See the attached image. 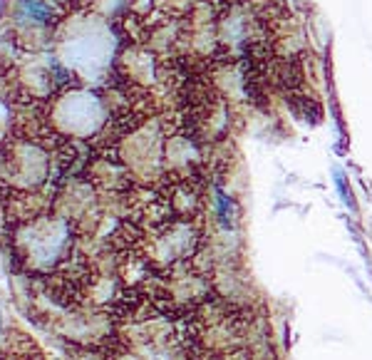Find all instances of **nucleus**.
I'll use <instances>...</instances> for the list:
<instances>
[{
    "instance_id": "nucleus-1",
    "label": "nucleus",
    "mask_w": 372,
    "mask_h": 360,
    "mask_svg": "<svg viewBox=\"0 0 372 360\" xmlns=\"http://www.w3.org/2000/svg\"><path fill=\"white\" fill-rule=\"evenodd\" d=\"M23 13L30 20H35V23H43V25H47L52 20V10L45 3H40V0H25L23 3Z\"/></svg>"
},
{
    "instance_id": "nucleus-2",
    "label": "nucleus",
    "mask_w": 372,
    "mask_h": 360,
    "mask_svg": "<svg viewBox=\"0 0 372 360\" xmlns=\"http://www.w3.org/2000/svg\"><path fill=\"white\" fill-rule=\"evenodd\" d=\"M216 214H219V222L223 229H231L234 226V202L228 199L223 191L216 194Z\"/></svg>"
},
{
    "instance_id": "nucleus-3",
    "label": "nucleus",
    "mask_w": 372,
    "mask_h": 360,
    "mask_svg": "<svg viewBox=\"0 0 372 360\" xmlns=\"http://www.w3.org/2000/svg\"><path fill=\"white\" fill-rule=\"evenodd\" d=\"M0 330H3V321H0Z\"/></svg>"
}]
</instances>
